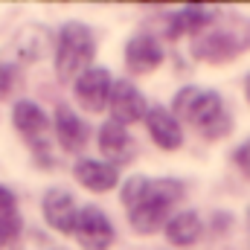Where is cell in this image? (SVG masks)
Here are the masks:
<instances>
[{
    "label": "cell",
    "instance_id": "cell-14",
    "mask_svg": "<svg viewBox=\"0 0 250 250\" xmlns=\"http://www.w3.org/2000/svg\"><path fill=\"white\" fill-rule=\"evenodd\" d=\"M12 120H15V128L26 137V140H38L44 131H47V114L35 105V102H26V99H21L18 105H15V111H12Z\"/></svg>",
    "mask_w": 250,
    "mask_h": 250
},
{
    "label": "cell",
    "instance_id": "cell-3",
    "mask_svg": "<svg viewBox=\"0 0 250 250\" xmlns=\"http://www.w3.org/2000/svg\"><path fill=\"white\" fill-rule=\"evenodd\" d=\"M93 35L84 23L79 21H70L64 23L62 32H59V41H56V73L59 79H73V76H82L87 70V64L93 59Z\"/></svg>",
    "mask_w": 250,
    "mask_h": 250
},
{
    "label": "cell",
    "instance_id": "cell-5",
    "mask_svg": "<svg viewBox=\"0 0 250 250\" xmlns=\"http://www.w3.org/2000/svg\"><path fill=\"white\" fill-rule=\"evenodd\" d=\"M79 245L84 250H108L114 242V224L108 221V215L99 207H84L79 209L76 227H73Z\"/></svg>",
    "mask_w": 250,
    "mask_h": 250
},
{
    "label": "cell",
    "instance_id": "cell-7",
    "mask_svg": "<svg viewBox=\"0 0 250 250\" xmlns=\"http://www.w3.org/2000/svg\"><path fill=\"white\" fill-rule=\"evenodd\" d=\"M108 105H111L114 123H120V125H131V123H137V120H143V117L148 114L146 96H143L131 82H114Z\"/></svg>",
    "mask_w": 250,
    "mask_h": 250
},
{
    "label": "cell",
    "instance_id": "cell-18",
    "mask_svg": "<svg viewBox=\"0 0 250 250\" xmlns=\"http://www.w3.org/2000/svg\"><path fill=\"white\" fill-rule=\"evenodd\" d=\"M44 47H47V32L41 29H26L15 38V56L21 62H35Z\"/></svg>",
    "mask_w": 250,
    "mask_h": 250
},
{
    "label": "cell",
    "instance_id": "cell-13",
    "mask_svg": "<svg viewBox=\"0 0 250 250\" xmlns=\"http://www.w3.org/2000/svg\"><path fill=\"white\" fill-rule=\"evenodd\" d=\"M99 148H102V154L111 160V166H117V163H123V160L131 157L134 143H131L125 125H120V123L111 120V123L102 125V131H99Z\"/></svg>",
    "mask_w": 250,
    "mask_h": 250
},
{
    "label": "cell",
    "instance_id": "cell-10",
    "mask_svg": "<svg viewBox=\"0 0 250 250\" xmlns=\"http://www.w3.org/2000/svg\"><path fill=\"white\" fill-rule=\"evenodd\" d=\"M73 175L76 181L90 192H108L120 184V172L117 166L105 163V160H90V157H82L76 166H73Z\"/></svg>",
    "mask_w": 250,
    "mask_h": 250
},
{
    "label": "cell",
    "instance_id": "cell-11",
    "mask_svg": "<svg viewBox=\"0 0 250 250\" xmlns=\"http://www.w3.org/2000/svg\"><path fill=\"white\" fill-rule=\"evenodd\" d=\"M146 125H148L151 140H154L163 151H175V148H181V143H184V131H181V123L175 120L172 111H166V108H151V111L146 114Z\"/></svg>",
    "mask_w": 250,
    "mask_h": 250
},
{
    "label": "cell",
    "instance_id": "cell-19",
    "mask_svg": "<svg viewBox=\"0 0 250 250\" xmlns=\"http://www.w3.org/2000/svg\"><path fill=\"white\" fill-rule=\"evenodd\" d=\"M18 233H21V215L18 212H3L0 215V250L6 248Z\"/></svg>",
    "mask_w": 250,
    "mask_h": 250
},
{
    "label": "cell",
    "instance_id": "cell-1",
    "mask_svg": "<svg viewBox=\"0 0 250 250\" xmlns=\"http://www.w3.org/2000/svg\"><path fill=\"white\" fill-rule=\"evenodd\" d=\"M250 47V21L242 15H215L201 32L192 35V56L198 62L221 64L242 56Z\"/></svg>",
    "mask_w": 250,
    "mask_h": 250
},
{
    "label": "cell",
    "instance_id": "cell-17",
    "mask_svg": "<svg viewBox=\"0 0 250 250\" xmlns=\"http://www.w3.org/2000/svg\"><path fill=\"white\" fill-rule=\"evenodd\" d=\"M166 215H169V207H160V204H143V207H134L128 221L137 233H154L166 224Z\"/></svg>",
    "mask_w": 250,
    "mask_h": 250
},
{
    "label": "cell",
    "instance_id": "cell-16",
    "mask_svg": "<svg viewBox=\"0 0 250 250\" xmlns=\"http://www.w3.org/2000/svg\"><path fill=\"white\" fill-rule=\"evenodd\" d=\"M201 230H204V224H201L198 212H192V209H184V212H178V215H172L166 221V239L172 245H184L187 248L201 236Z\"/></svg>",
    "mask_w": 250,
    "mask_h": 250
},
{
    "label": "cell",
    "instance_id": "cell-22",
    "mask_svg": "<svg viewBox=\"0 0 250 250\" xmlns=\"http://www.w3.org/2000/svg\"><path fill=\"white\" fill-rule=\"evenodd\" d=\"M3 212H15V192L9 187H0V215Z\"/></svg>",
    "mask_w": 250,
    "mask_h": 250
},
{
    "label": "cell",
    "instance_id": "cell-6",
    "mask_svg": "<svg viewBox=\"0 0 250 250\" xmlns=\"http://www.w3.org/2000/svg\"><path fill=\"white\" fill-rule=\"evenodd\" d=\"M111 73L105 67H87L79 79H76V99L82 102L84 111L90 114H99L108 108V99H111Z\"/></svg>",
    "mask_w": 250,
    "mask_h": 250
},
{
    "label": "cell",
    "instance_id": "cell-4",
    "mask_svg": "<svg viewBox=\"0 0 250 250\" xmlns=\"http://www.w3.org/2000/svg\"><path fill=\"white\" fill-rule=\"evenodd\" d=\"M184 195V184L172 181V178H143L134 175L128 178L123 187V204L128 209L143 207V204H160V207H172L178 198Z\"/></svg>",
    "mask_w": 250,
    "mask_h": 250
},
{
    "label": "cell",
    "instance_id": "cell-2",
    "mask_svg": "<svg viewBox=\"0 0 250 250\" xmlns=\"http://www.w3.org/2000/svg\"><path fill=\"white\" fill-rule=\"evenodd\" d=\"M175 120L181 123H192L195 128H201L204 134L209 137H218L230 128V120L224 114V105H221V96L215 90H207V87H184L178 90L175 96Z\"/></svg>",
    "mask_w": 250,
    "mask_h": 250
},
{
    "label": "cell",
    "instance_id": "cell-23",
    "mask_svg": "<svg viewBox=\"0 0 250 250\" xmlns=\"http://www.w3.org/2000/svg\"><path fill=\"white\" fill-rule=\"evenodd\" d=\"M245 93H248V102H250V73H248V79H245Z\"/></svg>",
    "mask_w": 250,
    "mask_h": 250
},
{
    "label": "cell",
    "instance_id": "cell-15",
    "mask_svg": "<svg viewBox=\"0 0 250 250\" xmlns=\"http://www.w3.org/2000/svg\"><path fill=\"white\" fill-rule=\"evenodd\" d=\"M218 12L215 9H207V6H198V3H192V6H184V12H178L172 21H169V35L172 38H178L181 32H201L207 23H212V18H215Z\"/></svg>",
    "mask_w": 250,
    "mask_h": 250
},
{
    "label": "cell",
    "instance_id": "cell-21",
    "mask_svg": "<svg viewBox=\"0 0 250 250\" xmlns=\"http://www.w3.org/2000/svg\"><path fill=\"white\" fill-rule=\"evenodd\" d=\"M233 163H236V166H239V169H242V172L250 178V140H248V143H242V146L236 148Z\"/></svg>",
    "mask_w": 250,
    "mask_h": 250
},
{
    "label": "cell",
    "instance_id": "cell-9",
    "mask_svg": "<svg viewBox=\"0 0 250 250\" xmlns=\"http://www.w3.org/2000/svg\"><path fill=\"white\" fill-rule=\"evenodd\" d=\"M44 218L53 230L59 233H73L76 227V218H79V207L73 201L70 192L64 189H50L47 198H44Z\"/></svg>",
    "mask_w": 250,
    "mask_h": 250
},
{
    "label": "cell",
    "instance_id": "cell-12",
    "mask_svg": "<svg viewBox=\"0 0 250 250\" xmlns=\"http://www.w3.org/2000/svg\"><path fill=\"white\" fill-rule=\"evenodd\" d=\"M56 137L67 151H79L87 143V125L79 120V114L67 105L56 108Z\"/></svg>",
    "mask_w": 250,
    "mask_h": 250
},
{
    "label": "cell",
    "instance_id": "cell-8",
    "mask_svg": "<svg viewBox=\"0 0 250 250\" xmlns=\"http://www.w3.org/2000/svg\"><path fill=\"white\" fill-rule=\"evenodd\" d=\"M160 62H163V47H160V41L154 35L140 32V35H134L128 41L125 64H128L131 73H151V70L160 67Z\"/></svg>",
    "mask_w": 250,
    "mask_h": 250
},
{
    "label": "cell",
    "instance_id": "cell-20",
    "mask_svg": "<svg viewBox=\"0 0 250 250\" xmlns=\"http://www.w3.org/2000/svg\"><path fill=\"white\" fill-rule=\"evenodd\" d=\"M15 87V64L3 62L0 64V99L9 96V90Z\"/></svg>",
    "mask_w": 250,
    "mask_h": 250
}]
</instances>
